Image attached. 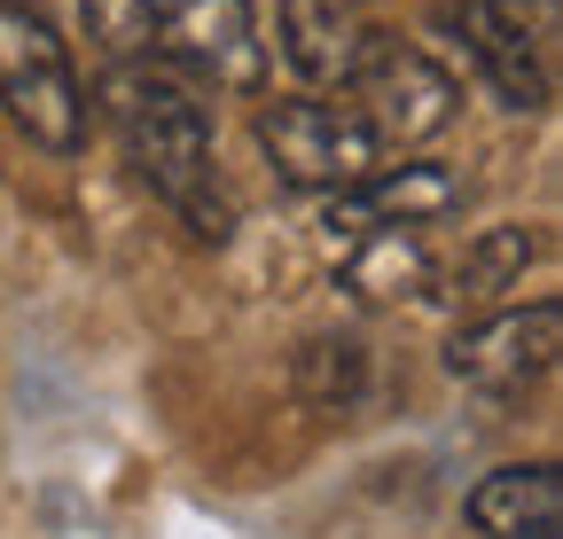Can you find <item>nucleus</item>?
I'll list each match as a JSON object with an SVG mask.
<instances>
[{
  "label": "nucleus",
  "mask_w": 563,
  "mask_h": 539,
  "mask_svg": "<svg viewBox=\"0 0 563 539\" xmlns=\"http://www.w3.org/2000/svg\"><path fill=\"white\" fill-rule=\"evenodd\" d=\"M477 539H555L563 531V469L555 461H501L462 501Z\"/></svg>",
  "instance_id": "10"
},
{
  "label": "nucleus",
  "mask_w": 563,
  "mask_h": 539,
  "mask_svg": "<svg viewBox=\"0 0 563 539\" xmlns=\"http://www.w3.org/2000/svg\"><path fill=\"white\" fill-rule=\"evenodd\" d=\"M298 398L321 415H352L368 398V345L361 336H313V345L298 352Z\"/></svg>",
  "instance_id": "13"
},
{
  "label": "nucleus",
  "mask_w": 563,
  "mask_h": 539,
  "mask_svg": "<svg viewBox=\"0 0 563 539\" xmlns=\"http://www.w3.org/2000/svg\"><path fill=\"white\" fill-rule=\"evenodd\" d=\"M336 282L361 305H399V297H431L439 290V258H431V243L415 227H368V235H344Z\"/></svg>",
  "instance_id": "12"
},
{
  "label": "nucleus",
  "mask_w": 563,
  "mask_h": 539,
  "mask_svg": "<svg viewBox=\"0 0 563 539\" xmlns=\"http://www.w3.org/2000/svg\"><path fill=\"white\" fill-rule=\"evenodd\" d=\"M532 266H540V227L501 220V227H477L454 266H439V290L431 297H446V305H462L477 321V313H501L509 290H525Z\"/></svg>",
  "instance_id": "11"
},
{
  "label": "nucleus",
  "mask_w": 563,
  "mask_h": 539,
  "mask_svg": "<svg viewBox=\"0 0 563 539\" xmlns=\"http://www.w3.org/2000/svg\"><path fill=\"white\" fill-rule=\"evenodd\" d=\"M0 110L47 157L87 149V87L70 71V47L32 0H0Z\"/></svg>",
  "instance_id": "3"
},
{
  "label": "nucleus",
  "mask_w": 563,
  "mask_h": 539,
  "mask_svg": "<svg viewBox=\"0 0 563 539\" xmlns=\"http://www.w3.org/2000/svg\"><path fill=\"white\" fill-rule=\"evenodd\" d=\"M157 63L180 71L196 94H258L266 87V40L251 0H173L165 32H157Z\"/></svg>",
  "instance_id": "6"
},
{
  "label": "nucleus",
  "mask_w": 563,
  "mask_h": 539,
  "mask_svg": "<svg viewBox=\"0 0 563 539\" xmlns=\"http://www.w3.org/2000/svg\"><path fill=\"white\" fill-rule=\"evenodd\" d=\"M439 32L477 71V87L501 110H548L563 79V9L555 0H446Z\"/></svg>",
  "instance_id": "2"
},
{
  "label": "nucleus",
  "mask_w": 563,
  "mask_h": 539,
  "mask_svg": "<svg viewBox=\"0 0 563 539\" xmlns=\"http://www.w3.org/2000/svg\"><path fill=\"white\" fill-rule=\"evenodd\" d=\"M462 204V172L431 165V157H415V165H376L361 188H344L329 195V235H368V227H431Z\"/></svg>",
  "instance_id": "8"
},
{
  "label": "nucleus",
  "mask_w": 563,
  "mask_h": 539,
  "mask_svg": "<svg viewBox=\"0 0 563 539\" xmlns=\"http://www.w3.org/2000/svg\"><path fill=\"white\" fill-rule=\"evenodd\" d=\"M102 117L118 133V149L133 180L196 235V243H228L235 235V195L220 180V142H211V110L203 94L165 71V63H110L102 79Z\"/></svg>",
  "instance_id": "1"
},
{
  "label": "nucleus",
  "mask_w": 563,
  "mask_h": 539,
  "mask_svg": "<svg viewBox=\"0 0 563 539\" xmlns=\"http://www.w3.org/2000/svg\"><path fill=\"white\" fill-rule=\"evenodd\" d=\"M251 133H258V157L274 165V180L298 195H344L384 165V142L368 133V117L352 102H321V94L266 102Z\"/></svg>",
  "instance_id": "4"
},
{
  "label": "nucleus",
  "mask_w": 563,
  "mask_h": 539,
  "mask_svg": "<svg viewBox=\"0 0 563 539\" xmlns=\"http://www.w3.org/2000/svg\"><path fill=\"white\" fill-rule=\"evenodd\" d=\"M173 0H79V24L110 63H150Z\"/></svg>",
  "instance_id": "14"
},
{
  "label": "nucleus",
  "mask_w": 563,
  "mask_h": 539,
  "mask_svg": "<svg viewBox=\"0 0 563 539\" xmlns=\"http://www.w3.org/2000/svg\"><path fill=\"white\" fill-rule=\"evenodd\" d=\"M344 94H352V110L368 117V133H376L384 149H415V142H431V133L454 125V79L422 47H399L384 32H376L368 63L352 71Z\"/></svg>",
  "instance_id": "7"
},
{
  "label": "nucleus",
  "mask_w": 563,
  "mask_h": 539,
  "mask_svg": "<svg viewBox=\"0 0 563 539\" xmlns=\"http://www.w3.org/2000/svg\"><path fill=\"white\" fill-rule=\"evenodd\" d=\"M563 360V305L540 297V305H501V313H477L470 328H454L446 345V375L477 398H525L555 375Z\"/></svg>",
  "instance_id": "5"
},
{
  "label": "nucleus",
  "mask_w": 563,
  "mask_h": 539,
  "mask_svg": "<svg viewBox=\"0 0 563 539\" xmlns=\"http://www.w3.org/2000/svg\"><path fill=\"white\" fill-rule=\"evenodd\" d=\"M282 63L306 79V87H352V71L368 63L376 32L352 0H282Z\"/></svg>",
  "instance_id": "9"
}]
</instances>
